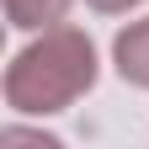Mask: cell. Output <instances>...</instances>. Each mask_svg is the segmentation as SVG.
Masks as SVG:
<instances>
[{"label": "cell", "instance_id": "1", "mask_svg": "<svg viewBox=\"0 0 149 149\" xmlns=\"http://www.w3.org/2000/svg\"><path fill=\"white\" fill-rule=\"evenodd\" d=\"M96 85V43L80 27H48L37 43H27L6 69V101L27 117L64 112Z\"/></svg>", "mask_w": 149, "mask_h": 149}, {"label": "cell", "instance_id": "3", "mask_svg": "<svg viewBox=\"0 0 149 149\" xmlns=\"http://www.w3.org/2000/svg\"><path fill=\"white\" fill-rule=\"evenodd\" d=\"M64 11H69V0H6L11 27H22V32H48V27H59Z\"/></svg>", "mask_w": 149, "mask_h": 149}, {"label": "cell", "instance_id": "2", "mask_svg": "<svg viewBox=\"0 0 149 149\" xmlns=\"http://www.w3.org/2000/svg\"><path fill=\"white\" fill-rule=\"evenodd\" d=\"M112 64L128 85H144L149 91V16L144 22H128L117 37H112Z\"/></svg>", "mask_w": 149, "mask_h": 149}, {"label": "cell", "instance_id": "4", "mask_svg": "<svg viewBox=\"0 0 149 149\" xmlns=\"http://www.w3.org/2000/svg\"><path fill=\"white\" fill-rule=\"evenodd\" d=\"M0 144L16 149V144H32V149H59V139H48V133H22V128H6L0 133Z\"/></svg>", "mask_w": 149, "mask_h": 149}, {"label": "cell", "instance_id": "5", "mask_svg": "<svg viewBox=\"0 0 149 149\" xmlns=\"http://www.w3.org/2000/svg\"><path fill=\"white\" fill-rule=\"evenodd\" d=\"M91 11H101V16H117V11H133L139 0H85Z\"/></svg>", "mask_w": 149, "mask_h": 149}]
</instances>
